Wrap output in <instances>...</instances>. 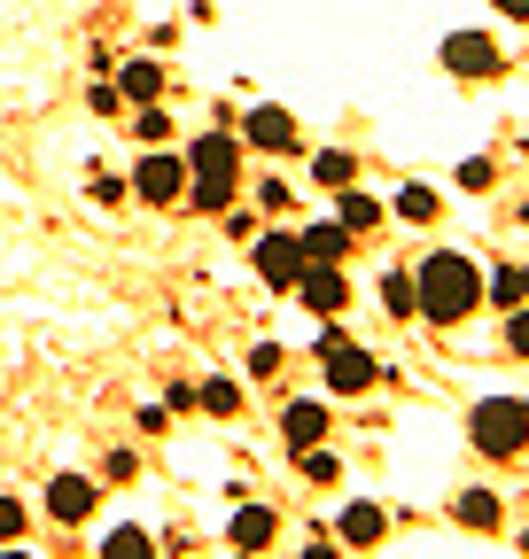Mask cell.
Here are the masks:
<instances>
[{
  "instance_id": "19",
  "label": "cell",
  "mask_w": 529,
  "mask_h": 559,
  "mask_svg": "<svg viewBox=\"0 0 529 559\" xmlns=\"http://www.w3.org/2000/svg\"><path fill=\"white\" fill-rule=\"evenodd\" d=\"M397 218H405V226H436V194L428 187H405V194H397Z\"/></svg>"
},
{
  "instance_id": "7",
  "label": "cell",
  "mask_w": 529,
  "mask_h": 559,
  "mask_svg": "<svg viewBox=\"0 0 529 559\" xmlns=\"http://www.w3.org/2000/svg\"><path fill=\"white\" fill-rule=\"evenodd\" d=\"M132 194H141V202H179L187 194V156H141Z\"/></svg>"
},
{
  "instance_id": "27",
  "label": "cell",
  "mask_w": 529,
  "mask_h": 559,
  "mask_svg": "<svg viewBox=\"0 0 529 559\" xmlns=\"http://www.w3.org/2000/svg\"><path fill=\"white\" fill-rule=\"evenodd\" d=\"M24 536V506L16 498H0V544H16Z\"/></svg>"
},
{
  "instance_id": "29",
  "label": "cell",
  "mask_w": 529,
  "mask_h": 559,
  "mask_svg": "<svg viewBox=\"0 0 529 559\" xmlns=\"http://www.w3.org/2000/svg\"><path fill=\"white\" fill-rule=\"evenodd\" d=\"M498 16H514V24H529V0H498Z\"/></svg>"
},
{
  "instance_id": "1",
  "label": "cell",
  "mask_w": 529,
  "mask_h": 559,
  "mask_svg": "<svg viewBox=\"0 0 529 559\" xmlns=\"http://www.w3.org/2000/svg\"><path fill=\"white\" fill-rule=\"evenodd\" d=\"M413 296H421V311L436 319V326H459V319H468L475 304H483V272L468 264V257H428L421 272H413Z\"/></svg>"
},
{
  "instance_id": "24",
  "label": "cell",
  "mask_w": 529,
  "mask_h": 559,
  "mask_svg": "<svg viewBox=\"0 0 529 559\" xmlns=\"http://www.w3.org/2000/svg\"><path fill=\"white\" fill-rule=\"evenodd\" d=\"M483 296H491L498 311H514V304H521V272H498V280H483Z\"/></svg>"
},
{
  "instance_id": "2",
  "label": "cell",
  "mask_w": 529,
  "mask_h": 559,
  "mask_svg": "<svg viewBox=\"0 0 529 559\" xmlns=\"http://www.w3.org/2000/svg\"><path fill=\"white\" fill-rule=\"evenodd\" d=\"M234 179H242V148L226 132H211V140H195V148H187V194H195V210H226Z\"/></svg>"
},
{
  "instance_id": "5",
  "label": "cell",
  "mask_w": 529,
  "mask_h": 559,
  "mask_svg": "<svg viewBox=\"0 0 529 559\" xmlns=\"http://www.w3.org/2000/svg\"><path fill=\"white\" fill-rule=\"evenodd\" d=\"M257 280L289 296L296 280H304V241H296V234H264V241H257Z\"/></svg>"
},
{
  "instance_id": "16",
  "label": "cell",
  "mask_w": 529,
  "mask_h": 559,
  "mask_svg": "<svg viewBox=\"0 0 529 559\" xmlns=\"http://www.w3.org/2000/svg\"><path fill=\"white\" fill-rule=\"evenodd\" d=\"M117 94H125V102H156V94H164V70H156V62H125Z\"/></svg>"
},
{
  "instance_id": "21",
  "label": "cell",
  "mask_w": 529,
  "mask_h": 559,
  "mask_svg": "<svg viewBox=\"0 0 529 559\" xmlns=\"http://www.w3.org/2000/svg\"><path fill=\"white\" fill-rule=\"evenodd\" d=\"M343 226H351V234H374V226H381V202H366V194L343 187Z\"/></svg>"
},
{
  "instance_id": "12",
  "label": "cell",
  "mask_w": 529,
  "mask_h": 559,
  "mask_svg": "<svg viewBox=\"0 0 529 559\" xmlns=\"http://www.w3.org/2000/svg\"><path fill=\"white\" fill-rule=\"evenodd\" d=\"M304 241V264H343V249H351V226L336 218V226H311V234H296Z\"/></svg>"
},
{
  "instance_id": "9",
  "label": "cell",
  "mask_w": 529,
  "mask_h": 559,
  "mask_svg": "<svg viewBox=\"0 0 529 559\" xmlns=\"http://www.w3.org/2000/svg\"><path fill=\"white\" fill-rule=\"evenodd\" d=\"M47 513H55V521H86V513H94V481H86V474H55V481H47Z\"/></svg>"
},
{
  "instance_id": "31",
  "label": "cell",
  "mask_w": 529,
  "mask_h": 559,
  "mask_svg": "<svg viewBox=\"0 0 529 559\" xmlns=\"http://www.w3.org/2000/svg\"><path fill=\"white\" fill-rule=\"evenodd\" d=\"M0 559H24V551H0Z\"/></svg>"
},
{
  "instance_id": "8",
  "label": "cell",
  "mask_w": 529,
  "mask_h": 559,
  "mask_svg": "<svg viewBox=\"0 0 529 559\" xmlns=\"http://www.w3.org/2000/svg\"><path fill=\"white\" fill-rule=\"evenodd\" d=\"M296 296H304L311 311H343V304H351V280H343L336 264H304V280H296Z\"/></svg>"
},
{
  "instance_id": "25",
  "label": "cell",
  "mask_w": 529,
  "mask_h": 559,
  "mask_svg": "<svg viewBox=\"0 0 529 559\" xmlns=\"http://www.w3.org/2000/svg\"><path fill=\"white\" fill-rule=\"evenodd\" d=\"M132 132H141V140H164V132H172V117H164L156 102H141V117H132Z\"/></svg>"
},
{
  "instance_id": "26",
  "label": "cell",
  "mask_w": 529,
  "mask_h": 559,
  "mask_svg": "<svg viewBox=\"0 0 529 559\" xmlns=\"http://www.w3.org/2000/svg\"><path fill=\"white\" fill-rule=\"evenodd\" d=\"M498 171H491V156H475V164H459V187H468V194H483Z\"/></svg>"
},
{
  "instance_id": "13",
  "label": "cell",
  "mask_w": 529,
  "mask_h": 559,
  "mask_svg": "<svg viewBox=\"0 0 529 559\" xmlns=\"http://www.w3.org/2000/svg\"><path fill=\"white\" fill-rule=\"evenodd\" d=\"M336 528H343V544H358V551H366V544H381V536H389V513H381V506H351Z\"/></svg>"
},
{
  "instance_id": "14",
  "label": "cell",
  "mask_w": 529,
  "mask_h": 559,
  "mask_svg": "<svg viewBox=\"0 0 529 559\" xmlns=\"http://www.w3.org/2000/svg\"><path fill=\"white\" fill-rule=\"evenodd\" d=\"M226 536H234V551H264V544H273V513H264V506H242Z\"/></svg>"
},
{
  "instance_id": "15",
  "label": "cell",
  "mask_w": 529,
  "mask_h": 559,
  "mask_svg": "<svg viewBox=\"0 0 529 559\" xmlns=\"http://www.w3.org/2000/svg\"><path fill=\"white\" fill-rule=\"evenodd\" d=\"M311 179H319V187H336V194H343V187L358 179V156H351V148H319V156H311Z\"/></svg>"
},
{
  "instance_id": "28",
  "label": "cell",
  "mask_w": 529,
  "mask_h": 559,
  "mask_svg": "<svg viewBox=\"0 0 529 559\" xmlns=\"http://www.w3.org/2000/svg\"><path fill=\"white\" fill-rule=\"evenodd\" d=\"M506 349H514V358H529V311L506 319Z\"/></svg>"
},
{
  "instance_id": "6",
  "label": "cell",
  "mask_w": 529,
  "mask_h": 559,
  "mask_svg": "<svg viewBox=\"0 0 529 559\" xmlns=\"http://www.w3.org/2000/svg\"><path fill=\"white\" fill-rule=\"evenodd\" d=\"M319 358H327V389H336V396H358V389H374V349H358L351 334H343L336 349H319Z\"/></svg>"
},
{
  "instance_id": "10",
  "label": "cell",
  "mask_w": 529,
  "mask_h": 559,
  "mask_svg": "<svg viewBox=\"0 0 529 559\" xmlns=\"http://www.w3.org/2000/svg\"><path fill=\"white\" fill-rule=\"evenodd\" d=\"M249 148H296V117L289 109H249Z\"/></svg>"
},
{
  "instance_id": "4",
  "label": "cell",
  "mask_w": 529,
  "mask_h": 559,
  "mask_svg": "<svg viewBox=\"0 0 529 559\" xmlns=\"http://www.w3.org/2000/svg\"><path fill=\"white\" fill-rule=\"evenodd\" d=\"M444 70H451V79H498V70H506L498 32H451L444 39Z\"/></svg>"
},
{
  "instance_id": "3",
  "label": "cell",
  "mask_w": 529,
  "mask_h": 559,
  "mask_svg": "<svg viewBox=\"0 0 529 559\" xmlns=\"http://www.w3.org/2000/svg\"><path fill=\"white\" fill-rule=\"evenodd\" d=\"M468 436H475L483 459H514V451L529 443V404H514V396H483V404L468 412Z\"/></svg>"
},
{
  "instance_id": "20",
  "label": "cell",
  "mask_w": 529,
  "mask_h": 559,
  "mask_svg": "<svg viewBox=\"0 0 529 559\" xmlns=\"http://www.w3.org/2000/svg\"><path fill=\"white\" fill-rule=\"evenodd\" d=\"M195 404H203L211 419H234V412H242V389H234V381H203V396H195Z\"/></svg>"
},
{
  "instance_id": "22",
  "label": "cell",
  "mask_w": 529,
  "mask_h": 559,
  "mask_svg": "<svg viewBox=\"0 0 529 559\" xmlns=\"http://www.w3.org/2000/svg\"><path fill=\"white\" fill-rule=\"evenodd\" d=\"M381 304H389L397 319H405V311H421V296H413V272H389V280H381Z\"/></svg>"
},
{
  "instance_id": "18",
  "label": "cell",
  "mask_w": 529,
  "mask_h": 559,
  "mask_svg": "<svg viewBox=\"0 0 529 559\" xmlns=\"http://www.w3.org/2000/svg\"><path fill=\"white\" fill-rule=\"evenodd\" d=\"M102 559H156V544H149L141 528H109V536H102Z\"/></svg>"
},
{
  "instance_id": "23",
  "label": "cell",
  "mask_w": 529,
  "mask_h": 559,
  "mask_svg": "<svg viewBox=\"0 0 529 559\" xmlns=\"http://www.w3.org/2000/svg\"><path fill=\"white\" fill-rule=\"evenodd\" d=\"M296 459H304V481H336V474H343V459H336V451H319V443L296 451Z\"/></svg>"
},
{
  "instance_id": "32",
  "label": "cell",
  "mask_w": 529,
  "mask_h": 559,
  "mask_svg": "<svg viewBox=\"0 0 529 559\" xmlns=\"http://www.w3.org/2000/svg\"><path fill=\"white\" fill-rule=\"evenodd\" d=\"M521 551H529V528H521Z\"/></svg>"
},
{
  "instance_id": "17",
  "label": "cell",
  "mask_w": 529,
  "mask_h": 559,
  "mask_svg": "<svg viewBox=\"0 0 529 559\" xmlns=\"http://www.w3.org/2000/svg\"><path fill=\"white\" fill-rule=\"evenodd\" d=\"M459 528H498V498H491V489H459Z\"/></svg>"
},
{
  "instance_id": "30",
  "label": "cell",
  "mask_w": 529,
  "mask_h": 559,
  "mask_svg": "<svg viewBox=\"0 0 529 559\" xmlns=\"http://www.w3.org/2000/svg\"><path fill=\"white\" fill-rule=\"evenodd\" d=\"M521 296H529V272H521Z\"/></svg>"
},
{
  "instance_id": "11",
  "label": "cell",
  "mask_w": 529,
  "mask_h": 559,
  "mask_svg": "<svg viewBox=\"0 0 529 559\" xmlns=\"http://www.w3.org/2000/svg\"><path fill=\"white\" fill-rule=\"evenodd\" d=\"M281 436H289V451H311V443L327 436V404H289V419H281Z\"/></svg>"
}]
</instances>
